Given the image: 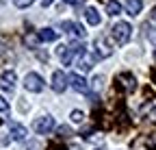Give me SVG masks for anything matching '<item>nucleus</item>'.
<instances>
[{"label": "nucleus", "mask_w": 156, "mask_h": 150, "mask_svg": "<svg viewBox=\"0 0 156 150\" xmlns=\"http://www.w3.org/2000/svg\"><path fill=\"white\" fill-rule=\"evenodd\" d=\"M111 35H113L115 44L124 46V44H128L130 35H132V26H130L128 22H115V26L111 28Z\"/></svg>", "instance_id": "f257e3e1"}, {"label": "nucleus", "mask_w": 156, "mask_h": 150, "mask_svg": "<svg viewBox=\"0 0 156 150\" xmlns=\"http://www.w3.org/2000/svg\"><path fill=\"white\" fill-rule=\"evenodd\" d=\"M93 54H95V59H106L113 54V48L111 44L106 42V37H95V42H93Z\"/></svg>", "instance_id": "f03ea898"}, {"label": "nucleus", "mask_w": 156, "mask_h": 150, "mask_svg": "<svg viewBox=\"0 0 156 150\" xmlns=\"http://www.w3.org/2000/svg\"><path fill=\"white\" fill-rule=\"evenodd\" d=\"M52 128H54V118L48 115V113L41 115V118H37V120L33 122V130H35L37 135H48Z\"/></svg>", "instance_id": "7ed1b4c3"}, {"label": "nucleus", "mask_w": 156, "mask_h": 150, "mask_svg": "<svg viewBox=\"0 0 156 150\" xmlns=\"http://www.w3.org/2000/svg\"><path fill=\"white\" fill-rule=\"evenodd\" d=\"M24 87H26V91L39 93V91L44 89V79L39 76L37 72H28L26 76H24Z\"/></svg>", "instance_id": "20e7f679"}, {"label": "nucleus", "mask_w": 156, "mask_h": 150, "mask_svg": "<svg viewBox=\"0 0 156 150\" xmlns=\"http://www.w3.org/2000/svg\"><path fill=\"white\" fill-rule=\"evenodd\" d=\"M67 85H69V76H67L63 70H56V72L52 74V89H54L56 93H63V91L67 89Z\"/></svg>", "instance_id": "39448f33"}, {"label": "nucleus", "mask_w": 156, "mask_h": 150, "mask_svg": "<svg viewBox=\"0 0 156 150\" xmlns=\"http://www.w3.org/2000/svg\"><path fill=\"white\" fill-rule=\"evenodd\" d=\"M63 31H65L69 37L78 39V42H83L85 37H87V31H85L80 24H76V22H63Z\"/></svg>", "instance_id": "423d86ee"}, {"label": "nucleus", "mask_w": 156, "mask_h": 150, "mask_svg": "<svg viewBox=\"0 0 156 150\" xmlns=\"http://www.w3.org/2000/svg\"><path fill=\"white\" fill-rule=\"evenodd\" d=\"M156 141L147 135H139L136 139H132V150H154Z\"/></svg>", "instance_id": "0eeeda50"}, {"label": "nucleus", "mask_w": 156, "mask_h": 150, "mask_svg": "<svg viewBox=\"0 0 156 150\" xmlns=\"http://www.w3.org/2000/svg\"><path fill=\"white\" fill-rule=\"evenodd\" d=\"M93 61H95V54L83 52V54H78V59H76V68L80 70V72H89L93 68Z\"/></svg>", "instance_id": "6e6552de"}, {"label": "nucleus", "mask_w": 156, "mask_h": 150, "mask_svg": "<svg viewBox=\"0 0 156 150\" xmlns=\"http://www.w3.org/2000/svg\"><path fill=\"white\" fill-rule=\"evenodd\" d=\"M69 85H72L78 93H87V91H89V83L85 81L83 74H72V76H69Z\"/></svg>", "instance_id": "1a4fd4ad"}, {"label": "nucleus", "mask_w": 156, "mask_h": 150, "mask_svg": "<svg viewBox=\"0 0 156 150\" xmlns=\"http://www.w3.org/2000/svg\"><path fill=\"white\" fill-rule=\"evenodd\" d=\"M117 83H122L126 91H134V89H136V79L132 76L130 72H122V74H117Z\"/></svg>", "instance_id": "9d476101"}, {"label": "nucleus", "mask_w": 156, "mask_h": 150, "mask_svg": "<svg viewBox=\"0 0 156 150\" xmlns=\"http://www.w3.org/2000/svg\"><path fill=\"white\" fill-rule=\"evenodd\" d=\"M15 83H17V76H15L13 70H7V72L0 74V87L2 89H13Z\"/></svg>", "instance_id": "9b49d317"}, {"label": "nucleus", "mask_w": 156, "mask_h": 150, "mask_svg": "<svg viewBox=\"0 0 156 150\" xmlns=\"http://www.w3.org/2000/svg\"><path fill=\"white\" fill-rule=\"evenodd\" d=\"M9 133H11V137H13L15 141H24V139L28 137V130H26V126L17 124V122H13V124L9 126Z\"/></svg>", "instance_id": "f8f14e48"}, {"label": "nucleus", "mask_w": 156, "mask_h": 150, "mask_svg": "<svg viewBox=\"0 0 156 150\" xmlns=\"http://www.w3.org/2000/svg\"><path fill=\"white\" fill-rule=\"evenodd\" d=\"M56 54H58V59H61L63 65H69L72 63V57H74V48L72 46H58L56 48Z\"/></svg>", "instance_id": "ddd939ff"}, {"label": "nucleus", "mask_w": 156, "mask_h": 150, "mask_svg": "<svg viewBox=\"0 0 156 150\" xmlns=\"http://www.w3.org/2000/svg\"><path fill=\"white\" fill-rule=\"evenodd\" d=\"M85 17H87V22H89L91 26H100V22H102V17H100V13H98L95 7H87Z\"/></svg>", "instance_id": "4468645a"}, {"label": "nucleus", "mask_w": 156, "mask_h": 150, "mask_svg": "<svg viewBox=\"0 0 156 150\" xmlns=\"http://www.w3.org/2000/svg\"><path fill=\"white\" fill-rule=\"evenodd\" d=\"M126 11H128V15H139L141 13V9H143V2L141 0H126Z\"/></svg>", "instance_id": "2eb2a0df"}, {"label": "nucleus", "mask_w": 156, "mask_h": 150, "mask_svg": "<svg viewBox=\"0 0 156 150\" xmlns=\"http://www.w3.org/2000/svg\"><path fill=\"white\" fill-rule=\"evenodd\" d=\"M24 44L30 50H37L39 44H41V37H39V33H28V35H24Z\"/></svg>", "instance_id": "dca6fc26"}, {"label": "nucleus", "mask_w": 156, "mask_h": 150, "mask_svg": "<svg viewBox=\"0 0 156 150\" xmlns=\"http://www.w3.org/2000/svg\"><path fill=\"white\" fill-rule=\"evenodd\" d=\"M106 13H108L111 17L119 15V13H122V5L117 2V0H108V2H106Z\"/></svg>", "instance_id": "f3484780"}, {"label": "nucleus", "mask_w": 156, "mask_h": 150, "mask_svg": "<svg viewBox=\"0 0 156 150\" xmlns=\"http://www.w3.org/2000/svg\"><path fill=\"white\" fill-rule=\"evenodd\" d=\"M143 31H145V37L152 42V44H156V24H152V22H145L143 24Z\"/></svg>", "instance_id": "a211bd4d"}, {"label": "nucleus", "mask_w": 156, "mask_h": 150, "mask_svg": "<svg viewBox=\"0 0 156 150\" xmlns=\"http://www.w3.org/2000/svg\"><path fill=\"white\" fill-rule=\"evenodd\" d=\"M39 37H41V42H54L58 35H56L54 28H41L39 31Z\"/></svg>", "instance_id": "6ab92c4d"}, {"label": "nucleus", "mask_w": 156, "mask_h": 150, "mask_svg": "<svg viewBox=\"0 0 156 150\" xmlns=\"http://www.w3.org/2000/svg\"><path fill=\"white\" fill-rule=\"evenodd\" d=\"M56 137H58V139L72 137V128H69V126H58V128H56Z\"/></svg>", "instance_id": "aec40b11"}, {"label": "nucleus", "mask_w": 156, "mask_h": 150, "mask_svg": "<svg viewBox=\"0 0 156 150\" xmlns=\"http://www.w3.org/2000/svg\"><path fill=\"white\" fill-rule=\"evenodd\" d=\"M69 118H72V122H83L85 120V113H83V111H78V109H74Z\"/></svg>", "instance_id": "412c9836"}, {"label": "nucleus", "mask_w": 156, "mask_h": 150, "mask_svg": "<svg viewBox=\"0 0 156 150\" xmlns=\"http://www.w3.org/2000/svg\"><path fill=\"white\" fill-rule=\"evenodd\" d=\"M91 83H93V89H95V91H100V89H102V85H104V76L100 74V76H95Z\"/></svg>", "instance_id": "4be33fe9"}, {"label": "nucleus", "mask_w": 156, "mask_h": 150, "mask_svg": "<svg viewBox=\"0 0 156 150\" xmlns=\"http://www.w3.org/2000/svg\"><path fill=\"white\" fill-rule=\"evenodd\" d=\"M35 2V0H13V5L17 7V9H26V7H30Z\"/></svg>", "instance_id": "5701e85b"}, {"label": "nucleus", "mask_w": 156, "mask_h": 150, "mask_svg": "<svg viewBox=\"0 0 156 150\" xmlns=\"http://www.w3.org/2000/svg\"><path fill=\"white\" fill-rule=\"evenodd\" d=\"M7 109H9V102H7L2 96H0V111H7Z\"/></svg>", "instance_id": "b1692460"}, {"label": "nucleus", "mask_w": 156, "mask_h": 150, "mask_svg": "<svg viewBox=\"0 0 156 150\" xmlns=\"http://www.w3.org/2000/svg\"><path fill=\"white\" fill-rule=\"evenodd\" d=\"M63 2H67V5H80L83 0H63Z\"/></svg>", "instance_id": "393cba45"}, {"label": "nucleus", "mask_w": 156, "mask_h": 150, "mask_svg": "<svg viewBox=\"0 0 156 150\" xmlns=\"http://www.w3.org/2000/svg\"><path fill=\"white\" fill-rule=\"evenodd\" d=\"M52 2H54V0H41V5H44V7H50Z\"/></svg>", "instance_id": "a878e982"}, {"label": "nucleus", "mask_w": 156, "mask_h": 150, "mask_svg": "<svg viewBox=\"0 0 156 150\" xmlns=\"http://www.w3.org/2000/svg\"><path fill=\"white\" fill-rule=\"evenodd\" d=\"M152 17H154V20H156V7L152 9Z\"/></svg>", "instance_id": "bb28decb"}, {"label": "nucleus", "mask_w": 156, "mask_h": 150, "mask_svg": "<svg viewBox=\"0 0 156 150\" xmlns=\"http://www.w3.org/2000/svg\"><path fill=\"white\" fill-rule=\"evenodd\" d=\"M2 52H5V48H2V44H0V54H2Z\"/></svg>", "instance_id": "cd10ccee"}, {"label": "nucleus", "mask_w": 156, "mask_h": 150, "mask_svg": "<svg viewBox=\"0 0 156 150\" xmlns=\"http://www.w3.org/2000/svg\"><path fill=\"white\" fill-rule=\"evenodd\" d=\"M72 150H80V148H76V146H72Z\"/></svg>", "instance_id": "c85d7f7f"}, {"label": "nucleus", "mask_w": 156, "mask_h": 150, "mask_svg": "<svg viewBox=\"0 0 156 150\" xmlns=\"http://www.w3.org/2000/svg\"><path fill=\"white\" fill-rule=\"evenodd\" d=\"M154 61H156V48H154Z\"/></svg>", "instance_id": "c756f323"}, {"label": "nucleus", "mask_w": 156, "mask_h": 150, "mask_svg": "<svg viewBox=\"0 0 156 150\" xmlns=\"http://www.w3.org/2000/svg\"><path fill=\"white\" fill-rule=\"evenodd\" d=\"M95 150H104V148H95Z\"/></svg>", "instance_id": "7c9ffc66"}]
</instances>
